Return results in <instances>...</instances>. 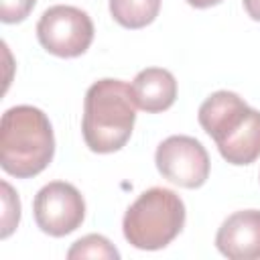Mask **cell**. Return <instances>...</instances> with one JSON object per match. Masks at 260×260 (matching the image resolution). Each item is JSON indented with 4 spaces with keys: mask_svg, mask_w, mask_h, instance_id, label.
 Here are the masks:
<instances>
[{
    "mask_svg": "<svg viewBox=\"0 0 260 260\" xmlns=\"http://www.w3.org/2000/svg\"><path fill=\"white\" fill-rule=\"evenodd\" d=\"M132 85L122 79H100L89 85L83 100L81 132L87 148L98 154L120 150L132 136L136 122Z\"/></svg>",
    "mask_w": 260,
    "mask_h": 260,
    "instance_id": "1",
    "label": "cell"
},
{
    "mask_svg": "<svg viewBox=\"0 0 260 260\" xmlns=\"http://www.w3.org/2000/svg\"><path fill=\"white\" fill-rule=\"evenodd\" d=\"M55 154L53 126L35 106H14L0 122V167L16 177L30 179L43 173Z\"/></svg>",
    "mask_w": 260,
    "mask_h": 260,
    "instance_id": "2",
    "label": "cell"
},
{
    "mask_svg": "<svg viewBox=\"0 0 260 260\" xmlns=\"http://www.w3.org/2000/svg\"><path fill=\"white\" fill-rule=\"evenodd\" d=\"M185 225L183 199L165 187H152L138 195L126 209L122 232L138 250H160L169 246Z\"/></svg>",
    "mask_w": 260,
    "mask_h": 260,
    "instance_id": "3",
    "label": "cell"
},
{
    "mask_svg": "<svg viewBox=\"0 0 260 260\" xmlns=\"http://www.w3.org/2000/svg\"><path fill=\"white\" fill-rule=\"evenodd\" d=\"M37 39L41 47L55 57H79L93 41V22L81 8L55 4L41 14L37 22Z\"/></svg>",
    "mask_w": 260,
    "mask_h": 260,
    "instance_id": "4",
    "label": "cell"
},
{
    "mask_svg": "<svg viewBox=\"0 0 260 260\" xmlns=\"http://www.w3.org/2000/svg\"><path fill=\"white\" fill-rule=\"evenodd\" d=\"M154 162L167 181L185 189H197L205 185L211 165L205 146L197 138L185 134L165 138L156 146Z\"/></svg>",
    "mask_w": 260,
    "mask_h": 260,
    "instance_id": "5",
    "label": "cell"
},
{
    "mask_svg": "<svg viewBox=\"0 0 260 260\" xmlns=\"http://www.w3.org/2000/svg\"><path fill=\"white\" fill-rule=\"evenodd\" d=\"M32 213L41 232L53 238H63L83 223L85 201L71 183L51 181L35 195Z\"/></svg>",
    "mask_w": 260,
    "mask_h": 260,
    "instance_id": "6",
    "label": "cell"
},
{
    "mask_svg": "<svg viewBox=\"0 0 260 260\" xmlns=\"http://www.w3.org/2000/svg\"><path fill=\"white\" fill-rule=\"evenodd\" d=\"M215 246L230 260L260 258V209L228 215L215 234Z\"/></svg>",
    "mask_w": 260,
    "mask_h": 260,
    "instance_id": "7",
    "label": "cell"
},
{
    "mask_svg": "<svg viewBox=\"0 0 260 260\" xmlns=\"http://www.w3.org/2000/svg\"><path fill=\"white\" fill-rule=\"evenodd\" d=\"M250 106L234 91L221 89L211 93L201 106H199V124L201 128L213 138V142H221L228 138L234 130L240 128L244 118L248 116Z\"/></svg>",
    "mask_w": 260,
    "mask_h": 260,
    "instance_id": "8",
    "label": "cell"
},
{
    "mask_svg": "<svg viewBox=\"0 0 260 260\" xmlns=\"http://www.w3.org/2000/svg\"><path fill=\"white\" fill-rule=\"evenodd\" d=\"M136 106L146 114L169 110L177 100V79L169 69L146 67L136 73L132 81Z\"/></svg>",
    "mask_w": 260,
    "mask_h": 260,
    "instance_id": "9",
    "label": "cell"
},
{
    "mask_svg": "<svg viewBox=\"0 0 260 260\" xmlns=\"http://www.w3.org/2000/svg\"><path fill=\"white\" fill-rule=\"evenodd\" d=\"M219 154L236 167L254 162L260 156V112L250 108L246 120L228 138L215 144Z\"/></svg>",
    "mask_w": 260,
    "mask_h": 260,
    "instance_id": "10",
    "label": "cell"
},
{
    "mask_svg": "<svg viewBox=\"0 0 260 260\" xmlns=\"http://www.w3.org/2000/svg\"><path fill=\"white\" fill-rule=\"evenodd\" d=\"M160 10V0H110L112 18L124 28L148 26Z\"/></svg>",
    "mask_w": 260,
    "mask_h": 260,
    "instance_id": "11",
    "label": "cell"
},
{
    "mask_svg": "<svg viewBox=\"0 0 260 260\" xmlns=\"http://www.w3.org/2000/svg\"><path fill=\"white\" fill-rule=\"evenodd\" d=\"M69 260L75 258H104V260H118L120 252L114 248V244L100 234H87L79 238L67 252Z\"/></svg>",
    "mask_w": 260,
    "mask_h": 260,
    "instance_id": "12",
    "label": "cell"
},
{
    "mask_svg": "<svg viewBox=\"0 0 260 260\" xmlns=\"http://www.w3.org/2000/svg\"><path fill=\"white\" fill-rule=\"evenodd\" d=\"M2 187V230H0V238L6 240L18 225V219H20V199H18V193H14V189L2 181L0 183Z\"/></svg>",
    "mask_w": 260,
    "mask_h": 260,
    "instance_id": "13",
    "label": "cell"
},
{
    "mask_svg": "<svg viewBox=\"0 0 260 260\" xmlns=\"http://www.w3.org/2000/svg\"><path fill=\"white\" fill-rule=\"evenodd\" d=\"M35 2L37 0H0V20L6 24L22 22L35 8Z\"/></svg>",
    "mask_w": 260,
    "mask_h": 260,
    "instance_id": "14",
    "label": "cell"
},
{
    "mask_svg": "<svg viewBox=\"0 0 260 260\" xmlns=\"http://www.w3.org/2000/svg\"><path fill=\"white\" fill-rule=\"evenodd\" d=\"M242 4H244V8H246L248 16H250L252 20H258V22H260V0H242Z\"/></svg>",
    "mask_w": 260,
    "mask_h": 260,
    "instance_id": "15",
    "label": "cell"
},
{
    "mask_svg": "<svg viewBox=\"0 0 260 260\" xmlns=\"http://www.w3.org/2000/svg\"><path fill=\"white\" fill-rule=\"evenodd\" d=\"M189 6H193V8H209V6H215V4H219V2H223V0H185Z\"/></svg>",
    "mask_w": 260,
    "mask_h": 260,
    "instance_id": "16",
    "label": "cell"
}]
</instances>
